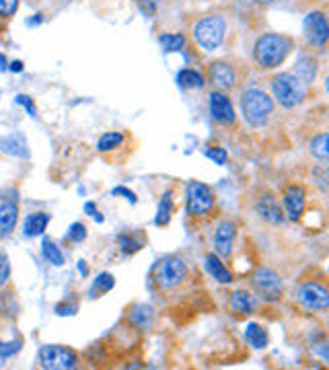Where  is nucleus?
Here are the masks:
<instances>
[{
	"mask_svg": "<svg viewBox=\"0 0 329 370\" xmlns=\"http://www.w3.org/2000/svg\"><path fill=\"white\" fill-rule=\"evenodd\" d=\"M288 52H290V39L276 34L262 35L255 41V50H253L255 60L262 68L280 66L288 56Z\"/></svg>",
	"mask_w": 329,
	"mask_h": 370,
	"instance_id": "nucleus-1",
	"label": "nucleus"
},
{
	"mask_svg": "<svg viewBox=\"0 0 329 370\" xmlns=\"http://www.w3.org/2000/svg\"><path fill=\"white\" fill-rule=\"evenodd\" d=\"M241 107H243L245 120L251 126L260 128V126L267 124V120H270V115L274 111V101L270 99L267 93H263L260 89H249L241 97Z\"/></svg>",
	"mask_w": 329,
	"mask_h": 370,
	"instance_id": "nucleus-2",
	"label": "nucleus"
},
{
	"mask_svg": "<svg viewBox=\"0 0 329 370\" xmlns=\"http://www.w3.org/2000/svg\"><path fill=\"white\" fill-rule=\"evenodd\" d=\"M274 89V97L276 101L284 107H295L304 99V83H300L295 74H278L272 83Z\"/></svg>",
	"mask_w": 329,
	"mask_h": 370,
	"instance_id": "nucleus-3",
	"label": "nucleus"
},
{
	"mask_svg": "<svg viewBox=\"0 0 329 370\" xmlns=\"http://www.w3.org/2000/svg\"><path fill=\"white\" fill-rule=\"evenodd\" d=\"M153 276H155V282H157L159 288L171 290L186 280L188 268H186V262L179 259V257H164L155 266Z\"/></svg>",
	"mask_w": 329,
	"mask_h": 370,
	"instance_id": "nucleus-4",
	"label": "nucleus"
},
{
	"mask_svg": "<svg viewBox=\"0 0 329 370\" xmlns=\"http://www.w3.org/2000/svg\"><path fill=\"white\" fill-rule=\"evenodd\" d=\"M227 25L220 17H204L194 27V37L204 50H216L225 39Z\"/></svg>",
	"mask_w": 329,
	"mask_h": 370,
	"instance_id": "nucleus-5",
	"label": "nucleus"
},
{
	"mask_svg": "<svg viewBox=\"0 0 329 370\" xmlns=\"http://www.w3.org/2000/svg\"><path fill=\"white\" fill-rule=\"evenodd\" d=\"M39 362L43 369L72 370L78 367V356L62 346H43L39 350Z\"/></svg>",
	"mask_w": 329,
	"mask_h": 370,
	"instance_id": "nucleus-6",
	"label": "nucleus"
},
{
	"mask_svg": "<svg viewBox=\"0 0 329 370\" xmlns=\"http://www.w3.org/2000/svg\"><path fill=\"white\" fill-rule=\"evenodd\" d=\"M212 206H214L212 190L206 183L192 181L188 185V212L192 216H204L212 210Z\"/></svg>",
	"mask_w": 329,
	"mask_h": 370,
	"instance_id": "nucleus-7",
	"label": "nucleus"
},
{
	"mask_svg": "<svg viewBox=\"0 0 329 370\" xmlns=\"http://www.w3.org/2000/svg\"><path fill=\"white\" fill-rule=\"evenodd\" d=\"M253 286L258 290V294L262 297L263 301L274 303L280 299L282 294V280L276 271L267 268H260L253 273Z\"/></svg>",
	"mask_w": 329,
	"mask_h": 370,
	"instance_id": "nucleus-8",
	"label": "nucleus"
},
{
	"mask_svg": "<svg viewBox=\"0 0 329 370\" xmlns=\"http://www.w3.org/2000/svg\"><path fill=\"white\" fill-rule=\"evenodd\" d=\"M296 299L298 303H302L307 308H313V311H328L329 306V294L328 290L315 282H307L302 284L298 290H296Z\"/></svg>",
	"mask_w": 329,
	"mask_h": 370,
	"instance_id": "nucleus-9",
	"label": "nucleus"
},
{
	"mask_svg": "<svg viewBox=\"0 0 329 370\" xmlns=\"http://www.w3.org/2000/svg\"><path fill=\"white\" fill-rule=\"evenodd\" d=\"M304 35L313 45H326L329 37L328 19L323 13H309L304 19Z\"/></svg>",
	"mask_w": 329,
	"mask_h": 370,
	"instance_id": "nucleus-10",
	"label": "nucleus"
},
{
	"mask_svg": "<svg viewBox=\"0 0 329 370\" xmlns=\"http://www.w3.org/2000/svg\"><path fill=\"white\" fill-rule=\"evenodd\" d=\"M210 113L216 122L220 124H232L234 122V109L227 95L223 93H212L210 95Z\"/></svg>",
	"mask_w": 329,
	"mask_h": 370,
	"instance_id": "nucleus-11",
	"label": "nucleus"
},
{
	"mask_svg": "<svg viewBox=\"0 0 329 370\" xmlns=\"http://www.w3.org/2000/svg\"><path fill=\"white\" fill-rule=\"evenodd\" d=\"M304 190L300 185H290L284 194V208H286V214L290 220H298L302 216V210H304Z\"/></svg>",
	"mask_w": 329,
	"mask_h": 370,
	"instance_id": "nucleus-12",
	"label": "nucleus"
},
{
	"mask_svg": "<svg viewBox=\"0 0 329 370\" xmlns=\"http://www.w3.org/2000/svg\"><path fill=\"white\" fill-rule=\"evenodd\" d=\"M232 241H234V225L225 220L218 225L216 233H214V247H216V253L220 257H230L232 253Z\"/></svg>",
	"mask_w": 329,
	"mask_h": 370,
	"instance_id": "nucleus-13",
	"label": "nucleus"
},
{
	"mask_svg": "<svg viewBox=\"0 0 329 370\" xmlns=\"http://www.w3.org/2000/svg\"><path fill=\"white\" fill-rule=\"evenodd\" d=\"M255 210H258V214L262 216L263 220H267L272 225H282L284 222V214L280 210V204L270 194H265V196L260 198V202L255 204Z\"/></svg>",
	"mask_w": 329,
	"mask_h": 370,
	"instance_id": "nucleus-14",
	"label": "nucleus"
},
{
	"mask_svg": "<svg viewBox=\"0 0 329 370\" xmlns=\"http://www.w3.org/2000/svg\"><path fill=\"white\" fill-rule=\"evenodd\" d=\"M19 220V206L15 202H2L0 204V239L8 236Z\"/></svg>",
	"mask_w": 329,
	"mask_h": 370,
	"instance_id": "nucleus-15",
	"label": "nucleus"
},
{
	"mask_svg": "<svg viewBox=\"0 0 329 370\" xmlns=\"http://www.w3.org/2000/svg\"><path fill=\"white\" fill-rule=\"evenodd\" d=\"M210 76H212V83L220 89H230L234 85V70L230 68V64H225V62L212 64Z\"/></svg>",
	"mask_w": 329,
	"mask_h": 370,
	"instance_id": "nucleus-16",
	"label": "nucleus"
},
{
	"mask_svg": "<svg viewBox=\"0 0 329 370\" xmlns=\"http://www.w3.org/2000/svg\"><path fill=\"white\" fill-rule=\"evenodd\" d=\"M230 311L237 313V315H249L253 313L255 308V299L247 292V290H237L232 297H230Z\"/></svg>",
	"mask_w": 329,
	"mask_h": 370,
	"instance_id": "nucleus-17",
	"label": "nucleus"
},
{
	"mask_svg": "<svg viewBox=\"0 0 329 370\" xmlns=\"http://www.w3.org/2000/svg\"><path fill=\"white\" fill-rule=\"evenodd\" d=\"M0 148H2L6 155H13V157H29L27 142H25V138L21 134H13L2 138V140H0Z\"/></svg>",
	"mask_w": 329,
	"mask_h": 370,
	"instance_id": "nucleus-18",
	"label": "nucleus"
},
{
	"mask_svg": "<svg viewBox=\"0 0 329 370\" xmlns=\"http://www.w3.org/2000/svg\"><path fill=\"white\" fill-rule=\"evenodd\" d=\"M206 269L210 271V276L214 278V280H218L220 284H229L230 280H232V273H230L227 266L214 255V253H210L208 257H206Z\"/></svg>",
	"mask_w": 329,
	"mask_h": 370,
	"instance_id": "nucleus-19",
	"label": "nucleus"
},
{
	"mask_svg": "<svg viewBox=\"0 0 329 370\" xmlns=\"http://www.w3.org/2000/svg\"><path fill=\"white\" fill-rule=\"evenodd\" d=\"M48 222H50V214H46V212H35V214H31V216L25 220V235H41V233L46 231V227H48Z\"/></svg>",
	"mask_w": 329,
	"mask_h": 370,
	"instance_id": "nucleus-20",
	"label": "nucleus"
},
{
	"mask_svg": "<svg viewBox=\"0 0 329 370\" xmlns=\"http://www.w3.org/2000/svg\"><path fill=\"white\" fill-rule=\"evenodd\" d=\"M245 339L249 341V346H253L255 350H262L267 346V334L263 332L258 323H249L245 329Z\"/></svg>",
	"mask_w": 329,
	"mask_h": 370,
	"instance_id": "nucleus-21",
	"label": "nucleus"
},
{
	"mask_svg": "<svg viewBox=\"0 0 329 370\" xmlns=\"http://www.w3.org/2000/svg\"><path fill=\"white\" fill-rule=\"evenodd\" d=\"M311 155L313 157H317L319 161H328L329 157V136L323 132V134L315 136L313 140H311Z\"/></svg>",
	"mask_w": 329,
	"mask_h": 370,
	"instance_id": "nucleus-22",
	"label": "nucleus"
},
{
	"mask_svg": "<svg viewBox=\"0 0 329 370\" xmlns=\"http://www.w3.org/2000/svg\"><path fill=\"white\" fill-rule=\"evenodd\" d=\"M296 66H298L296 68V78H298L300 83H311V80L315 78L317 68H315V62H313L311 58H300Z\"/></svg>",
	"mask_w": 329,
	"mask_h": 370,
	"instance_id": "nucleus-23",
	"label": "nucleus"
},
{
	"mask_svg": "<svg viewBox=\"0 0 329 370\" xmlns=\"http://www.w3.org/2000/svg\"><path fill=\"white\" fill-rule=\"evenodd\" d=\"M177 80L183 89H202L204 87V78H202V74H197L196 70H181Z\"/></svg>",
	"mask_w": 329,
	"mask_h": 370,
	"instance_id": "nucleus-24",
	"label": "nucleus"
},
{
	"mask_svg": "<svg viewBox=\"0 0 329 370\" xmlns=\"http://www.w3.org/2000/svg\"><path fill=\"white\" fill-rule=\"evenodd\" d=\"M171 212H173V200H171V192H167L163 196V200L159 204V212H157V227H164L171 220Z\"/></svg>",
	"mask_w": 329,
	"mask_h": 370,
	"instance_id": "nucleus-25",
	"label": "nucleus"
},
{
	"mask_svg": "<svg viewBox=\"0 0 329 370\" xmlns=\"http://www.w3.org/2000/svg\"><path fill=\"white\" fill-rule=\"evenodd\" d=\"M43 257L52 264V266H62L64 264V255H62V251L50 241V239H43Z\"/></svg>",
	"mask_w": 329,
	"mask_h": 370,
	"instance_id": "nucleus-26",
	"label": "nucleus"
},
{
	"mask_svg": "<svg viewBox=\"0 0 329 370\" xmlns=\"http://www.w3.org/2000/svg\"><path fill=\"white\" fill-rule=\"evenodd\" d=\"M122 142H124V136L120 134V132H105V134L99 138L97 148L99 150H103V152H107V150L118 148Z\"/></svg>",
	"mask_w": 329,
	"mask_h": 370,
	"instance_id": "nucleus-27",
	"label": "nucleus"
},
{
	"mask_svg": "<svg viewBox=\"0 0 329 370\" xmlns=\"http://www.w3.org/2000/svg\"><path fill=\"white\" fill-rule=\"evenodd\" d=\"M161 43H163L164 52H179L186 45V37L181 34L161 35Z\"/></svg>",
	"mask_w": 329,
	"mask_h": 370,
	"instance_id": "nucleus-28",
	"label": "nucleus"
},
{
	"mask_svg": "<svg viewBox=\"0 0 329 370\" xmlns=\"http://www.w3.org/2000/svg\"><path fill=\"white\" fill-rule=\"evenodd\" d=\"M113 284H115V278H113L111 273H101L97 278V282H95L93 292H95V290H99V292H109V290L113 288Z\"/></svg>",
	"mask_w": 329,
	"mask_h": 370,
	"instance_id": "nucleus-29",
	"label": "nucleus"
},
{
	"mask_svg": "<svg viewBox=\"0 0 329 370\" xmlns=\"http://www.w3.org/2000/svg\"><path fill=\"white\" fill-rule=\"evenodd\" d=\"M206 157H208L210 161H214L216 165H225V163H227V150L220 148V146L208 148V150H206Z\"/></svg>",
	"mask_w": 329,
	"mask_h": 370,
	"instance_id": "nucleus-30",
	"label": "nucleus"
},
{
	"mask_svg": "<svg viewBox=\"0 0 329 370\" xmlns=\"http://www.w3.org/2000/svg\"><path fill=\"white\" fill-rule=\"evenodd\" d=\"M68 239L74 241V243L85 241V239H87V227L80 225V222H74V225L70 227V231H68Z\"/></svg>",
	"mask_w": 329,
	"mask_h": 370,
	"instance_id": "nucleus-31",
	"label": "nucleus"
},
{
	"mask_svg": "<svg viewBox=\"0 0 329 370\" xmlns=\"http://www.w3.org/2000/svg\"><path fill=\"white\" fill-rule=\"evenodd\" d=\"M8 276H10L8 257H6V253H0V286H4L8 282Z\"/></svg>",
	"mask_w": 329,
	"mask_h": 370,
	"instance_id": "nucleus-32",
	"label": "nucleus"
},
{
	"mask_svg": "<svg viewBox=\"0 0 329 370\" xmlns=\"http://www.w3.org/2000/svg\"><path fill=\"white\" fill-rule=\"evenodd\" d=\"M21 350V341H10V343H0V358L13 356Z\"/></svg>",
	"mask_w": 329,
	"mask_h": 370,
	"instance_id": "nucleus-33",
	"label": "nucleus"
},
{
	"mask_svg": "<svg viewBox=\"0 0 329 370\" xmlns=\"http://www.w3.org/2000/svg\"><path fill=\"white\" fill-rule=\"evenodd\" d=\"M17 6H19V0H0V15H2V17L15 15Z\"/></svg>",
	"mask_w": 329,
	"mask_h": 370,
	"instance_id": "nucleus-34",
	"label": "nucleus"
},
{
	"mask_svg": "<svg viewBox=\"0 0 329 370\" xmlns=\"http://www.w3.org/2000/svg\"><path fill=\"white\" fill-rule=\"evenodd\" d=\"M120 245H122V251H124L126 255H130L132 251H136V249L140 247V245H138V243H136V241L128 235L120 236Z\"/></svg>",
	"mask_w": 329,
	"mask_h": 370,
	"instance_id": "nucleus-35",
	"label": "nucleus"
},
{
	"mask_svg": "<svg viewBox=\"0 0 329 370\" xmlns=\"http://www.w3.org/2000/svg\"><path fill=\"white\" fill-rule=\"evenodd\" d=\"M113 196H126V200L132 204H136V194L130 192V190H126V187H113V192H111Z\"/></svg>",
	"mask_w": 329,
	"mask_h": 370,
	"instance_id": "nucleus-36",
	"label": "nucleus"
},
{
	"mask_svg": "<svg viewBox=\"0 0 329 370\" xmlns=\"http://www.w3.org/2000/svg\"><path fill=\"white\" fill-rule=\"evenodd\" d=\"M17 101L23 103V105L29 109V113H31V115H35V107H33L31 103H29V97H25V95H19V97H17Z\"/></svg>",
	"mask_w": 329,
	"mask_h": 370,
	"instance_id": "nucleus-37",
	"label": "nucleus"
},
{
	"mask_svg": "<svg viewBox=\"0 0 329 370\" xmlns=\"http://www.w3.org/2000/svg\"><path fill=\"white\" fill-rule=\"evenodd\" d=\"M85 210H87V212H89V214H93V216H95V214H97V210H95V204H87V206H85Z\"/></svg>",
	"mask_w": 329,
	"mask_h": 370,
	"instance_id": "nucleus-38",
	"label": "nucleus"
},
{
	"mask_svg": "<svg viewBox=\"0 0 329 370\" xmlns=\"http://www.w3.org/2000/svg\"><path fill=\"white\" fill-rule=\"evenodd\" d=\"M10 70H15V72H21V70H23V64H21V62H13V64H10Z\"/></svg>",
	"mask_w": 329,
	"mask_h": 370,
	"instance_id": "nucleus-39",
	"label": "nucleus"
},
{
	"mask_svg": "<svg viewBox=\"0 0 329 370\" xmlns=\"http://www.w3.org/2000/svg\"><path fill=\"white\" fill-rule=\"evenodd\" d=\"M260 2H265V4H267V2H274V0H260Z\"/></svg>",
	"mask_w": 329,
	"mask_h": 370,
	"instance_id": "nucleus-40",
	"label": "nucleus"
}]
</instances>
